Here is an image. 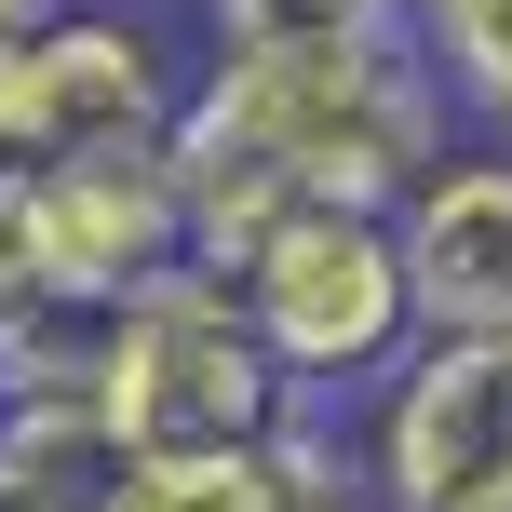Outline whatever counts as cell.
Instances as JSON below:
<instances>
[{"mask_svg":"<svg viewBox=\"0 0 512 512\" xmlns=\"http://www.w3.org/2000/svg\"><path fill=\"white\" fill-rule=\"evenodd\" d=\"M459 108H445L418 27L378 41H324V54H203L176 122V189H189V256L230 270L243 243H270L297 203H351V216H405L418 189L459 162Z\"/></svg>","mask_w":512,"mask_h":512,"instance_id":"obj_1","label":"cell"},{"mask_svg":"<svg viewBox=\"0 0 512 512\" xmlns=\"http://www.w3.org/2000/svg\"><path fill=\"white\" fill-rule=\"evenodd\" d=\"M243 297L256 351L297 378V405H378L391 378L418 364V283H405V230L351 203H297L270 243H243L216 270Z\"/></svg>","mask_w":512,"mask_h":512,"instance_id":"obj_2","label":"cell"},{"mask_svg":"<svg viewBox=\"0 0 512 512\" xmlns=\"http://www.w3.org/2000/svg\"><path fill=\"white\" fill-rule=\"evenodd\" d=\"M189 81H203V41H176V14L68 0L27 41H0V162L14 176H68V162L176 149Z\"/></svg>","mask_w":512,"mask_h":512,"instance_id":"obj_3","label":"cell"},{"mask_svg":"<svg viewBox=\"0 0 512 512\" xmlns=\"http://www.w3.org/2000/svg\"><path fill=\"white\" fill-rule=\"evenodd\" d=\"M95 418L122 432V459H203V445H270L297 418V378L256 351L243 297L216 270H176V283L108 310Z\"/></svg>","mask_w":512,"mask_h":512,"instance_id":"obj_4","label":"cell"},{"mask_svg":"<svg viewBox=\"0 0 512 512\" xmlns=\"http://www.w3.org/2000/svg\"><path fill=\"white\" fill-rule=\"evenodd\" d=\"M351 445L378 512H512V337H418Z\"/></svg>","mask_w":512,"mask_h":512,"instance_id":"obj_5","label":"cell"},{"mask_svg":"<svg viewBox=\"0 0 512 512\" xmlns=\"http://www.w3.org/2000/svg\"><path fill=\"white\" fill-rule=\"evenodd\" d=\"M27 203H41V283H54L68 310H122V297H149V283L203 270V256H189V189H176V149L27 176Z\"/></svg>","mask_w":512,"mask_h":512,"instance_id":"obj_6","label":"cell"},{"mask_svg":"<svg viewBox=\"0 0 512 512\" xmlns=\"http://www.w3.org/2000/svg\"><path fill=\"white\" fill-rule=\"evenodd\" d=\"M418 337H512V149H459L405 216Z\"/></svg>","mask_w":512,"mask_h":512,"instance_id":"obj_7","label":"cell"},{"mask_svg":"<svg viewBox=\"0 0 512 512\" xmlns=\"http://www.w3.org/2000/svg\"><path fill=\"white\" fill-rule=\"evenodd\" d=\"M418 54H432L445 108L472 122V149H512V0H405Z\"/></svg>","mask_w":512,"mask_h":512,"instance_id":"obj_8","label":"cell"},{"mask_svg":"<svg viewBox=\"0 0 512 512\" xmlns=\"http://www.w3.org/2000/svg\"><path fill=\"white\" fill-rule=\"evenodd\" d=\"M189 27H203V54H324L405 27V0H203Z\"/></svg>","mask_w":512,"mask_h":512,"instance_id":"obj_9","label":"cell"},{"mask_svg":"<svg viewBox=\"0 0 512 512\" xmlns=\"http://www.w3.org/2000/svg\"><path fill=\"white\" fill-rule=\"evenodd\" d=\"M108 512H283L270 445H203V459H135Z\"/></svg>","mask_w":512,"mask_h":512,"instance_id":"obj_10","label":"cell"},{"mask_svg":"<svg viewBox=\"0 0 512 512\" xmlns=\"http://www.w3.org/2000/svg\"><path fill=\"white\" fill-rule=\"evenodd\" d=\"M27 310H54V283H41V203H27V176L0 162V337H14Z\"/></svg>","mask_w":512,"mask_h":512,"instance_id":"obj_11","label":"cell"},{"mask_svg":"<svg viewBox=\"0 0 512 512\" xmlns=\"http://www.w3.org/2000/svg\"><path fill=\"white\" fill-rule=\"evenodd\" d=\"M41 14H68V0H0V41H27Z\"/></svg>","mask_w":512,"mask_h":512,"instance_id":"obj_12","label":"cell"},{"mask_svg":"<svg viewBox=\"0 0 512 512\" xmlns=\"http://www.w3.org/2000/svg\"><path fill=\"white\" fill-rule=\"evenodd\" d=\"M135 14H203V0H135Z\"/></svg>","mask_w":512,"mask_h":512,"instance_id":"obj_13","label":"cell"}]
</instances>
